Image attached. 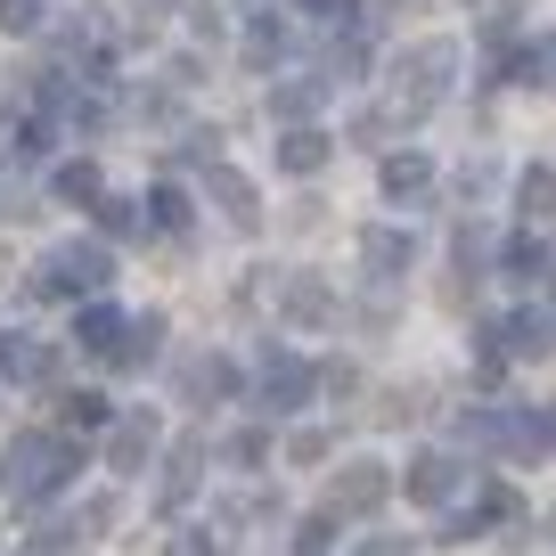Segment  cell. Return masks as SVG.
I'll use <instances>...</instances> for the list:
<instances>
[{"mask_svg":"<svg viewBox=\"0 0 556 556\" xmlns=\"http://www.w3.org/2000/svg\"><path fill=\"white\" fill-rule=\"evenodd\" d=\"M83 467V451H74V434H17L9 451H0V491L17 507H41V500H58L66 491V475Z\"/></svg>","mask_w":556,"mask_h":556,"instance_id":"cell-1","label":"cell"},{"mask_svg":"<svg viewBox=\"0 0 556 556\" xmlns=\"http://www.w3.org/2000/svg\"><path fill=\"white\" fill-rule=\"evenodd\" d=\"M451 74H458V41H417V50L393 58V123H426L442 99H451Z\"/></svg>","mask_w":556,"mask_h":556,"instance_id":"cell-2","label":"cell"},{"mask_svg":"<svg viewBox=\"0 0 556 556\" xmlns=\"http://www.w3.org/2000/svg\"><path fill=\"white\" fill-rule=\"evenodd\" d=\"M106 278H115V254H106L99 238H66V245H50V254H41L34 287H41V295H66V303H99Z\"/></svg>","mask_w":556,"mask_h":556,"instance_id":"cell-3","label":"cell"},{"mask_svg":"<svg viewBox=\"0 0 556 556\" xmlns=\"http://www.w3.org/2000/svg\"><path fill=\"white\" fill-rule=\"evenodd\" d=\"M312 393H319V368L303 361V352H287V344L262 352V368H254V409L262 417H295Z\"/></svg>","mask_w":556,"mask_h":556,"instance_id":"cell-4","label":"cell"},{"mask_svg":"<svg viewBox=\"0 0 556 556\" xmlns=\"http://www.w3.org/2000/svg\"><path fill=\"white\" fill-rule=\"evenodd\" d=\"M270 312L287 319V328H336V287L312 278V270H287L270 287Z\"/></svg>","mask_w":556,"mask_h":556,"instance_id":"cell-5","label":"cell"},{"mask_svg":"<svg viewBox=\"0 0 556 556\" xmlns=\"http://www.w3.org/2000/svg\"><path fill=\"white\" fill-rule=\"evenodd\" d=\"M205 458H213L205 434H180L173 451H164V483H156V507H164V516H180V507L197 500V483H205Z\"/></svg>","mask_w":556,"mask_h":556,"instance_id":"cell-6","label":"cell"},{"mask_svg":"<svg viewBox=\"0 0 556 556\" xmlns=\"http://www.w3.org/2000/svg\"><path fill=\"white\" fill-rule=\"evenodd\" d=\"M458 483H467V458H458V451H417L409 475H401V491H409L417 507H451Z\"/></svg>","mask_w":556,"mask_h":556,"instance_id":"cell-7","label":"cell"},{"mask_svg":"<svg viewBox=\"0 0 556 556\" xmlns=\"http://www.w3.org/2000/svg\"><path fill=\"white\" fill-rule=\"evenodd\" d=\"M384 500H393V467H384V458H344V475H336V516H377Z\"/></svg>","mask_w":556,"mask_h":556,"instance_id":"cell-8","label":"cell"},{"mask_svg":"<svg viewBox=\"0 0 556 556\" xmlns=\"http://www.w3.org/2000/svg\"><path fill=\"white\" fill-rule=\"evenodd\" d=\"M238 361H229V352H197L189 368H180V393H189V409H222L229 393H238Z\"/></svg>","mask_w":556,"mask_h":556,"instance_id":"cell-9","label":"cell"},{"mask_svg":"<svg viewBox=\"0 0 556 556\" xmlns=\"http://www.w3.org/2000/svg\"><path fill=\"white\" fill-rule=\"evenodd\" d=\"M500 352L507 361H548L556 352V312L548 303H523L516 319H500Z\"/></svg>","mask_w":556,"mask_h":556,"instance_id":"cell-10","label":"cell"},{"mask_svg":"<svg viewBox=\"0 0 556 556\" xmlns=\"http://www.w3.org/2000/svg\"><path fill=\"white\" fill-rule=\"evenodd\" d=\"M148 458H156V417H148V409H123L115 426H106V467H115V475H139Z\"/></svg>","mask_w":556,"mask_h":556,"instance_id":"cell-11","label":"cell"},{"mask_svg":"<svg viewBox=\"0 0 556 556\" xmlns=\"http://www.w3.org/2000/svg\"><path fill=\"white\" fill-rule=\"evenodd\" d=\"M205 197L222 205L229 229H262V197H254V180H245L238 164H205Z\"/></svg>","mask_w":556,"mask_h":556,"instance_id":"cell-12","label":"cell"},{"mask_svg":"<svg viewBox=\"0 0 556 556\" xmlns=\"http://www.w3.org/2000/svg\"><path fill=\"white\" fill-rule=\"evenodd\" d=\"M0 377H9V384H50L58 352L41 344V336H25V328H0Z\"/></svg>","mask_w":556,"mask_h":556,"instance_id":"cell-13","label":"cell"},{"mask_svg":"<svg viewBox=\"0 0 556 556\" xmlns=\"http://www.w3.org/2000/svg\"><path fill=\"white\" fill-rule=\"evenodd\" d=\"M409 254L417 245L401 238V229H361V270L377 278V287H401V278H409Z\"/></svg>","mask_w":556,"mask_h":556,"instance_id":"cell-14","label":"cell"},{"mask_svg":"<svg viewBox=\"0 0 556 556\" xmlns=\"http://www.w3.org/2000/svg\"><path fill=\"white\" fill-rule=\"evenodd\" d=\"M123 336H131V319L106 312V303H83V319H74V344L90 352V361H123Z\"/></svg>","mask_w":556,"mask_h":556,"instance_id":"cell-15","label":"cell"},{"mask_svg":"<svg viewBox=\"0 0 556 556\" xmlns=\"http://www.w3.org/2000/svg\"><path fill=\"white\" fill-rule=\"evenodd\" d=\"M328 148H336V139L319 131V123H278V173H319Z\"/></svg>","mask_w":556,"mask_h":556,"instance_id":"cell-16","label":"cell"},{"mask_svg":"<svg viewBox=\"0 0 556 556\" xmlns=\"http://www.w3.org/2000/svg\"><path fill=\"white\" fill-rule=\"evenodd\" d=\"M319 106H328V83H319V74H295V83L270 90V123H312Z\"/></svg>","mask_w":556,"mask_h":556,"instance_id":"cell-17","label":"cell"},{"mask_svg":"<svg viewBox=\"0 0 556 556\" xmlns=\"http://www.w3.org/2000/svg\"><path fill=\"white\" fill-rule=\"evenodd\" d=\"M377 180H384V197H393V205H417V197L434 189V164L409 148V156H384V173H377Z\"/></svg>","mask_w":556,"mask_h":556,"instance_id":"cell-18","label":"cell"},{"mask_svg":"<svg viewBox=\"0 0 556 556\" xmlns=\"http://www.w3.org/2000/svg\"><path fill=\"white\" fill-rule=\"evenodd\" d=\"M548 254H556V245H548V238H532V229H523V238H507L500 270L516 278V287H532V278H548Z\"/></svg>","mask_w":556,"mask_h":556,"instance_id":"cell-19","label":"cell"},{"mask_svg":"<svg viewBox=\"0 0 556 556\" xmlns=\"http://www.w3.org/2000/svg\"><path fill=\"white\" fill-rule=\"evenodd\" d=\"M287 50H295V25L278 17V9H270V17H254V34H245V58H254V66H278Z\"/></svg>","mask_w":556,"mask_h":556,"instance_id":"cell-20","label":"cell"},{"mask_svg":"<svg viewBox=\"0 0 556 556\" xmlns=\"http://www.w3.org/2000/svg\"><path fill=\"white\" fill-rule=\"evenodd\" d=\"M106 417H115L106 393H66V401H58V434H99Z\"/></svg>","mask_w":556,"mask_h":556,"instance_id":"cell-21","label":"cell"},{"mask_svg":"<svg viewBox=\"0 0 556 556\" xmlns=\"http://www.w3.org/2000/svg\"><path fill=\"white\" fill-rule=\"evenodd\" d=\"M99 229L106 238H139V229H156V222H148V205H131V197H99Z\"/></svg>","mask_w":556,"mask_h":556,"instance_id":"cell-22","label":"cell"},{"mask_svg":"<svg viewBox=\"0 0 556 556\" xmlns=\"http://www.w3.org/2000/svg\"><path fill=\"white\" fill-rule=\"evenodd\" d=\"M516 205H523V222H548V213H556V173L532 164V173L516 180Z\"/></svg>","mask_w":556,"mask_h":556,"instance_id":"cell-23","label":"cell"},{"mask_svg":"<svg viewBox=\"0 0 556 556\" xmlns=\"http://www.w3.org/2000/svg\"><path fill=\"white\" fill-rule=\"evenodd\" d=\"M156 344H164V319H156V312L131 319V336H123V361H115V368H148V361H156Z\"/></svg>","mask_w":556,"mask_h":556,"instance_id":"cell-24","label":"cell"},{"mask_svg":"<svg viewBox=\"0 0 556 556\" xmlns=\"http://www.w3.org/2000/svg\"><path fill=\"white\" fill-rule=\"evenodd\" d=\"M328 74H344V83H361V74H368V34H361V25H352V34H336Z\"/></svg>","mask_w":556,"mask_h":556,"instance_id":"cell-25","label":"cell"},{"mask_svg":"<svg viewBox=\"0 0 556 556\" xmlns=\"http://www.w3.org/2000/svg\"><path fill=\"white\" fill-rule=\"evenodd\" d=\"M458 442H467V451H500V401H483V409L458 417Z\"/></svg>","mask_w":556,"mask_h":556,"instance_id":"cell-26","label":"cell"},{"mask_svg":"<svg viewBox=\"0 0 556 556\" xmlns=\"http://www.w3.org/2000/svg\"><path fill=\"white\" fill-rule=\"evenodd\" d=\"M295 556H336V507H319V516L295 523Z\"/></svg>","mask_w":556,"mask_h":556,"instance_id":"cell-27","label":"cell"},{"mask_svg":"<svg viewBox=\"0 0 556 556\" xmlns=\"http://www.w3.org/2000/svg\"><path fill=\"white\" fill-rule=\"evenodd\" d=\"M148 222H156L164 238H189V197H180V189H156V197H148Z\"/></svg>","mask_w":556,"mask_h":556,"instance_id":"cell-28","label":"cell"},{"mask_svg":"<svg viewBox=\"0 0 556 556\" xmlns=\"http://www.w3.org/2000/svg\"><path fill=\"white\" fill-rule=\"evenodd\" d=\"M58 197H66V205H99V197H106L99 164H66V173H58Z\"/></svg>","mask_w":556,"mask_h":556,"instance_id":"cell-29","label":"cell"},{"mask_svg":"<svg viewBox=\"0 0 556 556\" xmlns=\"http://www.w3.org/2000/svg\"><path fill=\"white\" fill-rule=\"evenodd\" d=\"M328 451H336V434H328V426H295V434H287V458H295V467H319Z\"/></svg>","mask_w":556,"mask_h":556,"instance_id":"cell-30","label":"cell"},{"mask_svg":"<svg viewBox=\"0 0 556 556\" xmlns=\"http://www.w3.org/2000/svg\"><path fill=\"white\" fill-rule=\"evenodd\" d=\"M548 74H556V58H548V50H516V58H507V83H532V90H540Z\"/></svg>","mask_w":556,"mask_h":556,"instance_id":"cell-31","label":"cell"},{"mask_svg":"<svg viewBox=\"0 0 556 556\" xmlns=\"http://www.w3.org/2000/svg\"><path fill=\"white\" fill-rule=\"evenodd\" d=\"M491 189H500V164H483V156H475L467 173H458V197H467V205H483Z\"/></svg>","mask_w":556,"mask_h":556,"instance_id":"cell-32","label":"cell"},{"mask_svg":"<svg viewBox=\"0 0 556 556\" xmlns=\"http://www.w3.org/2000/svg\"><path fill=\"white\" fill-rule=\"evenodd\" d=\"M0 34H41V0H0Z\"/></svg>","mask_w":556,"mask_h":556,"instance_id":"cell-33","label":"cell"},{"mask_svg":"<svg viewBox=\"0 0 556 556\" xmlns=\"http://www.w3.org/2000/svg\"><path fill=\"white\" fill-rule=\"evenodd\" d=\"M222 458H229V467H262V458H270V442H262V434H229Z\"/></svg>","mask_w":556,"mask_h":556,"instance_id":"cell-34","label":"cell"},{"mask_svg":"<svg viewBox=\"0 0 556 556\" xmlns=\"http://www.w3.org/2000/svg\"><path fill=\"white\" fill-rule=\"evenodd\" d=\"M106 523H115V500H90V507H83V516H74V523H66V532H74V540H83V532H106Z\"/></svg>","mask_w":556,"mask_h":556,"instance_id":"cell-35","label":"cell"},{"mask_svg":"<svg viewBox=\"0 0 556 556\" xmlns=\"http://www.w3.org/2000/svg\"><path fill=\"white\" fill-rule=\"evenodd\" d=\"M66 540H74V532H66V523H58V532H34V540H25V548H17V556H66Z\"/></svg>","mask_w":556,"mask_h":556,"instance_id":"cell-36","label":"cell"},{"mask_svg":"<svg viewBox=\"0 0 556 556\" xmlns=\"http://www.w3.org/2000/svg\"><path fill=\"white\" fill-rule=\"evenodd\" d=\"M173 556H222V540L213 532H173Z\"/></svg>","mask_w":556,"mask_h":556,"instance_id":"cell-37","label":"cell"},{"mask_svg":"<svg viewBox=\"0 0 556 556\" xmlns=\"http://www.w3.org/2000/svg\"><path fill=\"white\" fill-rule=\"evenodd\" d=\"M352 556H409V540H393V532H377V540H361Z\"/></svg>","mask_w":556,"mask_h":556,"instance_id":"cell-38","label":"cell"},{"mask_svg":"<svg viewBox=\"0 0 556 556\" xmlns=\"http://www.w3.org/2000/svg\"><path fill=\"white\" fill-rule=\"evenodd\" d=\"M303 17H336V9H352V0H295Z\"/></svg>","mask_w":556,"mask_h":556,"instance_id":"cell-39","label":"cell"},{"mask_svg":"<svg viewBox=\"0 0 556 556\" xmlns=\"http://www.w3.org/2000/svg\"><path fill=\"white\" fill-rule=\"evenodd\" d=\"M131 9H139L148 25H156V17H173V0H131Z\"/></svg>","mask_w":556,"mask_h":556,"instance_id":"cell-40","label":"cell"},{"mask_svg":"<svg viewBox=\"0 0 556 556\" xmlns=\"http://www.w3.org/2000/svg\"><path fill=\"white\" fill-rule=\"evenodd\" d=\"M540 287H548V312H556V254H548V278H540Z\"/></svg>","mask_w":556,"mask_h":556,"instance_id":"cell-41","label":"cell"},{"mask_svg":"<svg viewBox=\"0 0 556 556\" xmlns=\"http://www.w3.org/2000/svg\"><path fill=\"white\" fill-rule=\"evenodd\" d=\"M548 442H556V401H548Z\"/></svg>","mask_w":556,"mask_h":556,"instance_id":"cell-42","label":"cell"},{"mask_svg":"<svg viewBox=\"0 0 556 556\" xmlns=\"http://www.w3.org/2000/svg\"><path fill=\"white\" fill-rule=\"evenodd\" d=\"M548 532H556V507H548Z\"/></svg>","mask_w":556,"mask_h":556,"instance_id":"cell-43","label":"cell"},{"mask_svg":"<svg viewBox=\"0 0 556 556\" xmlns=\"http://www.w3.org/2000/svg\"><path fill=\"white\" fill-rule=\"evenodd\" d=\"M548 58H556V50H548Z\"/></svg>","mask_w":556,"mask_h":556,"instance_id":"cell-44","label":"cell"}]
</instances>
